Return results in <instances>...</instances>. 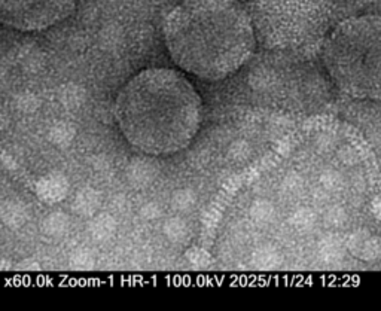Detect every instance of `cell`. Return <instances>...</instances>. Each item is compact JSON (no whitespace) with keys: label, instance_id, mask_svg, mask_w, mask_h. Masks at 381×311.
<instances>
[{"label":"cell","instance_id":"1","mask_svg":"<svg viewBox=\"0 0 381 311\" xmlns=\"http://www.w3.org/2000/svg\"><path fill=\"white\" fill-rule=\"evenodd\" d=\"M113 117L131 146L150 157L181 152L196 139L203 100L189 79L168 67H149L124 84Z\"/></svg>","mask_w":381,"mask_h":311},{"label":"cell","instance_id":"2","mask_svg":"<svg viewBox=\"0 0 381 311\" xmlns=\"http://www.w3.org/2000/svg\"><path fill=\"white\" fill-rule=\"evenodd\" d=\"M168 56L183 72L203 81H224L256 49L251 15L237 0H182L165 15Z\"/></svg>","mask_w":381,"mask_h":311},{"label":"cell","instance_id":"6","mask_svg":"<svg viewBox=\"0 0 381 311\" xmlns=\"http://www.w3.org/2000/svg\"><path fill=\"white\" fill-rule=\"evenodd\" d=\"M371 213L376 219L381 220V194L371 201Z\"/></svg>","mask_w":381,"mask_h":311},{"label":"cell","instance_id":"3","mask_svg":"<svg viewBox=\"0 0 381 311\" xmlns=\"http://www.w3.org/2000/svg\"><path fill=\"white\" fill-rule=\"evenodd\" d=\"M323 63L345 94L381 99V16H356L336 25L323 45Z\"/></svg>","mask_w":381,"mask_h":311},{"label":"cell","instance_id":"5","mask_svg":"<svg viewBox=\"0 0 381 311\" xmlns=\"http://www.w3.org/2000/svg\"><path fill=\"white\" fill-rule=\"evenodd\" d=\"M349 251L363 261H374L381 255V240L371 235L368 231H356L349 237Z\"/></svg>","mask_w":381,"mask_h":311},{"label":"cell","instance_id":"4","mask_svg":"<svg viewBox=\"0 0 381 311\" xmlns=\"http://www.w3.org/2000/svg\"><path fill=\"white\" fill-rule=\"evenodd\" d=\"M76 10V0H0V20L19 32H42L63 23Z\"/></svg>","mask_w":381,"mask_h":311}]
</instances>
